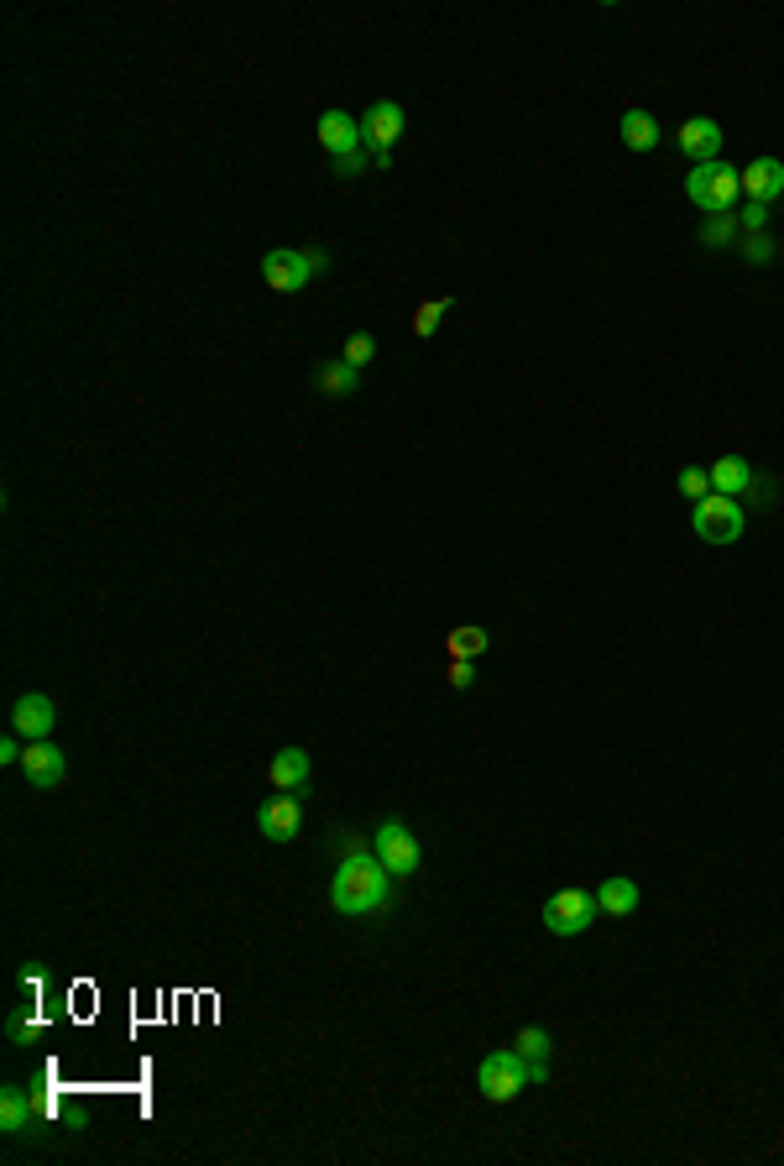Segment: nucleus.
<instances>
[{
  "instance_id": "obj_1",
  "label": "nucleus",
  "mask_w": 784,
  "mask_h": 1166,
  "mask_svg": "<svg viewBox=\"0 0 784 1166\" xmlns=\"http://www.w3.org/2000/svg\"><path fill=\"white\" fill-rule=\"evenodd\" d=\"M392 884L397 879L382 869V858L345 832V858H340L335 879H330V905L340 916H362L366 921V916H382L392 905Z\"/></svg>"
},
{
  "instance_id": "obj_2",
  "label": "nucleus",
  "mask_w": 784,
  "mask_h": 1166,
  "mask_svg": "<svg viewBox=\"0 0 784 1166\" xmlns=\"http://www.w3.org/2000/svg\"><path fill=\"white\" fill-rule=\"evenodd\" d=\"M544 1078H549L544 1061L523 1057L518 1046H513V1052H492V1057H481V1067H476V1088H481L492 1104H513L523 1088L544 1083Z\"/></svg>"
},
{
  "instance_id": "obj_3",
  "label": "nucleus",
  "mask_w": 784,
  "mask_h": 1166,
  "mask_svg": "<svg viewBox=\"0 0 784 1166\" xmlns=\"http://www.w3.org/2000/svg\"><path fill=\"white\" fill-rule=\"evenodd\" d=\"M685 194H690V205L701 214H732V205L743 199V168H732V162H696L690 173H685Z\"/></svg>"
},
{
  "instance_id": "obj_4",
  "label": "nucleus",
  "mask_w": 784,
  "mask_h": 1166,
  "mask_svg": "<svg viewBox=\"0 0 784 1166\" xmlns=\"http://www.w3.org/2000/svg\"><path fill=\"white\" fill-rule=\"evenodd\" d=\"M743 524L748 513L737 498H722V492H706L701 503L690 507V529L701 533V544H737L743 539Z\"/></svg>"
},
{
  "instance_id": "obj_5",
  "label": "nucleus",
  "mask_w": 784,
  "mask_h": 1166,
  "mask_svg": "<svg viewBox=\"0 0 784 1166\" xmlns=\"http://www.w3.org/2000/svg\"><path fill=\"white\" fill-rule=\"evenodd\" d=\"M324 267H330V251H324V246H304V251H267V257H261V278H267V289L272 293H298L314 272H324Z\"/></svg>"
},
{
  "instance_id": "obj_6",
  "label": "nucleus",
  "mask_w": 784,
  "mask_h": 1166,
  "mask_svg": "<svg viewBox=\"0 0 784 1166\" xmlns=\"http://www.w3.org/2000/svg\"><path fill=\"white\" fill-rule=\"evenodd\" d=\"M371 852L382 858V869H388L392 879H414L418 863H424V852H418V837L408 832L403 822H382L377 832H371Z\"/></svg>"
},
{
  "instance_id": "obj_7",
  "label": "nucleus",
  "mask_w": 784,
  "mask_h": 1166,
  "mask_svg": "<svg viewBox=\"0 0 784 1166\" xmlns=\"http://www.w3.org/2000/svg\"><path fill=\"white\" fill-rule=\"evenodd\" d=\"M597 916H601V905L591 889H560V895L544 900V926L554 936H580V931H591Z\"/></svg>"
},
{
  "instance_id": "obj_8",
  "label": "nucleus",
  "mask_w": 784,
  "mask_h": 1166,
  "mask_svg": "<svg viewBox=\"0 0 784 1166\" xmlns=\"http://www.w3.org/2000/svg\"><path fill=\"white\" fill-rule=\"evenodd\" d=\"M403 126H408V115H403V106L397 100H377V106L362 115V142L366 152H392V142L403 136Z\"/></svg>"
},
{
  "instance_id": "obj_9",
  "label": "nucleus",
  "mask_w": 784,
  "mask_h": 1166,
  "mask_svg": "<svg viewBox=\"0 0 784 1166\" xmlns=\"http://www.w3.org/2000/svg\"><path fill=\"white\" fill-rule=\"evenodd\" d=\"M63 769H69V759H63V748L48 738L26 742L22 748V774L26 785H37V790H52V785H63Z\"/></svg>"
},
{
  "instance_id": "obj_10",
  "label": "nucleus",
  "mask_w": 784,
  "mask_h": 1166,
  "mask_svg": "<svg viewBox=\"0 0 784 1166\" xmlns=\"http://www.w3.org/2000/svg\"><path fill=\"white\" fill-rule=\"evenodd\" d=\"M52 722H58L52 696H42V690H26V696H16V707H11V727H16V738H26V742L48 738Z\"/></svg>"
},
{
  "instance_id": "obj_11",
  "label": "nucleus",
  "mask_w": 784,
  "mask_h": 1166,
  "mask_svg": "<svg viewBox=\"0 0 784 1166\" xmlns=\"http://www.w3.org/2000/svg\"><path fill=\"white\" fill-rule=\"evenodd\" d=\"M257 826H261V837H267V843H293V837H298V826H304V811H298V800L293 796L278 790V796L257 811Z\"/></svg>"
},
{
  "instance_id": "obj_12",
  "label": "nucleus",
  "mask_w": 784,
  "mask_h": 1166,
  "mask_svg": "<svg viewBox=\"0 0 784 1166\" xmlns=\"http://www.w3.org/2000/svg\"><path fill=\"white\" fill-rule=\"evenodd\" d=\"M679 152L690 158V168H696V162H716V152H722V126H716L711 115H690V121L679 126Z\"/></svg>"
},
{
  "instance_id": "obj_13",
  "label": "nucleus",
  "mask_w": 784,
  "mask_h": 1166,
  "mask_svg": "<svg viewBox=\"0 0 784 1166\" xmlns=\"http://www.w3.org/2000/svg\"><path fill=\"white\" fill-rule=\"evenodd\" d=\"M743 194H748L754 205H769V210H774V199L784 194V162L780 158H754L748 168H743Z\"/></svg>"
},
{
  "instance_id": "obj_14",
  "label": "nucleus",
  "mask_w": 784,
  "mask_h": 1166,
  "mask_svg": "<svg viewBox=\"0 0 784 1166\" xmlns=\"http://www.w3.org/2000/svg\"><path fill=\"white\" fill-rule=\"evenodd\" d=\"M319 147H324L330 158H345V152L366 147L362 121H356V115H345V110H324V115H319Z\"/></svg>"
},
{
  "instance_id": "obj_15",
  "label": "nucleus",
  "mask_w": 784,
  "mask_h": 1166,
  "mask_svg": "<svg viewBox=\"0 0 784 1166\" xmlns=\"http://www.w3.org/2000/svg\"><path fill=\"white\" fill-rule=\"evenodd\" d=\"M267 774H272V785L283 790V796H293V790H304L309 785V753L304 748H283V753H272V764H267Z\"/></svg>"
},
{
  "instance_id": "obj_16",
  "label": "nucleus",
  "mask_w": 784,
  "mask_h": 1166,
  "mask_svg": "<svg viewBox=\"0 0 784 1166\" xmlns=\"http://www.w3.org/2000/svg\"><path fill=\"white\" fill-rule=\"evenodd\" d=\"M748 487H754V466L743 461V455H722L716 466H711V492H722V498H748Z\"/></svg>"
},
{
  "instance_id": "obj_17",
  "label": "nucleus",
  "mask_w": 784,
  "mask_h": 1166,
  "mask_svg": "<svg viewBox=\"0 0 784 1166\" xmlns=\"http://www.w3.org/2000/svg\"><path fill=\"white\" fill-rule=\"evenodd\" d=\"M32 1119H37V1099H32L26 1088H5V1093H0V1130H5V1136H26Z\"/></svg>"
},
{
  "instance_id": "obj_18",
  "label": "nucleus",
  "mask_w": 784,
  "mask_h": 1166,
  "mask_svg": "<svg viewBox=\"0 0 784 1166\" xmlns=\"http://www.w3.org/2000/svg\"><path fill=\"white\" fill-rule=\"evenodd\" d=\"M597 905H601V916H633L638 910V884L633 879H601V889H597Z\"/></svg>"
},
{
  "instance_id": "obj_19",
  "label": "nucleus",
  "mask_w": 784,
  "mask_h": 1166,
  "mask_svg": "<svg viewBox=\"0 0 784 1166\" xmlns=\"http://www.w3.org/2000/svg\"><path fill=\"white\" fill-rule=\"evenodd\" d=\"M314 388H319L324 398H345V393L362 388V371L351 367V361H324V367L314 371Z\"/></svg>"
},
{
  "instance_id": "obj_20",
  "label": "nucleus",
  "mask_w": 784,
  "mask_h": 1166,
  "mask_svg": "<svg viewBox=\"0 0 784 1166\" xmlns=\"http://www.w3.org/2000/svg\"><path fill=\"white\" fill-rule=\"evenodd\" d=\"M617 136H623L633 152H653V147H659V121H653L649 110H627L623 121H617Z\"/></svg>"
},
{
  "instance_id": "obj_21",
  "label": "nucleus",
  "mask_w": 784,
  "mask_h": 1166,
  "mask_svg": "<svg viewBox=\"0 0 784 1166\" xmlns=\"http://www.w3.org/2000/svg\"><path fill=\"white\" fill-rule=\"evenodd\" d=\"M450 660H476V654H487V628H476V623H461V628H450Z\"/></svg>"
},
{
  "instance_id": "obj_22",
  "label": "nucleus",
  "mask_w": 784,
  "mask_h": 1166,
  "mask_svg": "<svg viewBox=\"0 0 784 1166\" xmlns=\"http://www.w3.org/2000/svg\"><path fill=\"white\" fill-rule=\"evenodd\" d=\"M743 231H737V214H706L701 220V246L722 251V246H737Z\"/></svg>"
},
{
  "instance_id": "obj_23",
  "label": "nucleus",
  "mask_w": 784,
  "mask_h": 1166,
  "mask_svg": "<svg viewBox=\"0 0 784 1166\" xmlns=\"http://www.w3.org/2000/svg\"><path fill=\"white\" fill-rule=\"evenodd\" d=\"M450 309H455V298H450V293H440V298H429V304H418V315H414V335H424V341H429V335L440 330V319L450 315Z\"/></svg>"
},
{
  "instance_id": "obj_24",
  "label": "nucleus",
  "mask_w": 784,
  "mask_h": 1166,
  "mask_svg": "<svg viewBox=\"0 0 784 1166\" xmlns=\"http://www.w3.org/2000/svg\"><path fill=\"white\" fill-rule=\"evenodd\" d=\"M774 251H780V241L769 236V231H754V236L737 241V257H743V262H754V267H769L774 262Z\"/></svg>"
},
{
  "instance_id": "obj_25",
  "label": "nucleus",
  "mask_w": 784,
  "mask_h": 1166,
  "mask_svg": "<svg viewBox=\"0 0 784 1166\" xmlns=\"http://www.w3.org/2000/svg\"><path fill=\"white\" fill-rule=\"evenodd\" d=\"M5 1031H11V1041H16V1046H32V1041L42 1035V1020H37L32 1009H16V1015L5 1020Z\"/></svg>"
},
{
  "instance_id": "obj_26",
  "label": "nucleus",
  "mask_w": 784,
  "mask_h": 1166,
  "mask_svg": "<svg viewBox=\"0 0 784 1166\" xmlns=\"http://www.w3.org/2000/svg\"><path fill=\"white\" fill-rule=\"evenodd\" d=\"M513 1046H518L523 1057L544 1061V1057H549V1031H544V1026H528V1031H518V1035H513Z\"/></svg>"
},
{
  "instance_id": "obj_27",
  "label": "nucleus",
  "mask_w": 784,
  "mask_h": 1166,
  "mask_svg": "<svg viewBox=\"0 0 784 1166\" xmlns=\"http://www.w3.org/2000/svg\"><path fill=\"white\" fill-rule=\"evenodd\" d=\"M675 487L685 492V498H690V503H701L706 492H711V471H701V466H685V471L675 477Z\"/></svg>"
},
{
  "instance_id": "obj_28",
  "label": "nucleus",
  "mask_w": 784,
  "mask_h": 1166,
  "mask_svg": "<svg viewBox=\"0 0 784 1166\" xmlns=\"http://www.w3.org/2000/svg\"><path fill=\"white\" fill-rule=\"evenodd\" d=\"M371 356H377V341H371L366 330H356V335L345 341V356H340V361H351L356 371H366V361H371Z\"/></svg>"
},
{
  "instance_id": "obj_29",
  "label": "nucleus",
  "mask_w": 784,
  "mask_h": 1166,
  "mask_svg": "<svg viewBox=\"0 0 784 1166\" xmlns=\"http://www.w3.org/2000/svg\"><path fill=\"white\" fill-rule=\"evenodd\" d=\"M377 162H371V152L366 147H356V152H345V158H335V173L340 179H362V173H371Z\"/></svg>"
},
{
  "instance_id": "obj_30",
  "label": "nucleus",
  "mask_w": 784,
  "mask_h": 1166,
  "mask_svg": "<svg viewBox=\"0 0 784 1166\" xmlns=\"http://www.w3.org/2000/svg\"><path fill=\"white\" fill-rule=\"evenodd\" d=\"M732 214H737V231H743V236H754V231L769 225V205H754V199H748V210H732Z\"/></svg>"
},
{
  "instance_id": "obj_31",
  "label": "nucleus",
  "mask_w": 784,
  "mask_h": 1166,
  "mask_svg": "<svg viewBox=\"0 0 784 1166\" xmlns=\"http://www.w3.org/2000/svg\"><path fill=\"white\" fill-rule=\"evenodd\" d=\"M444 680H450V690H466L470 680H476V660H450Z\"/></svg>"
},
{
  "instance_id": "obj_32",
  "label": "nucleus",
  "mask_w": 784,
  "mask_h": 1166,
  "mask_svg": "<svg viewBox=\"0 0 784 1166\" xmlns=\"http://www.w3.org/2000/svg\"><path fill=\"white\" fill-rule=\"evenodd\" d=\"M22 748H26V742L0 738V764H22Z\"/></svg>"
},
{
  "instance_id": "obj_33",
  "label": "nucleus",
  "mask_w": 784,
  "mask_h": 1166,
  "mask_svg": "<svg viewBox=\"0 0 784 1166\" xmlns=\"http://www.w3.org/2000/svg\"><path fill=\"white\" fill-rule=\"evenodd\" d=\"M22 989H26V994H37V989H42V973H32V968H26V973H22Z\"/></svg>"
}]
</instances>
